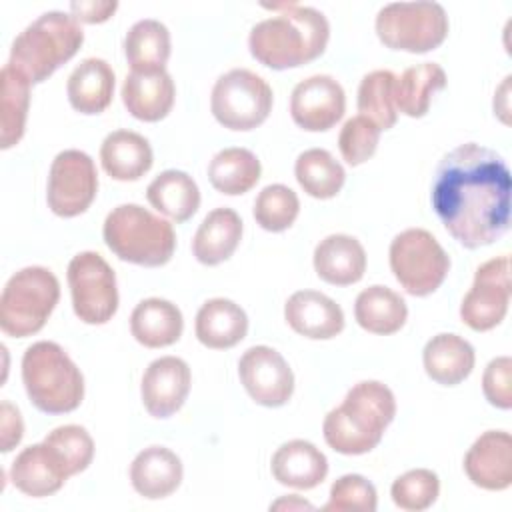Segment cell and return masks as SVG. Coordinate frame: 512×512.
<instances>
[{"mask_svg":"<svg viewBox=\"0 0 512 512\" xmlns=\"http://www.w3.org/2000/svg\"><path fill=\"white\" fill-rule=\"evenodd\" d=\"M70 476L62 454L44 440L24 448L10 466L12 484L32 498L56 494Z\"/></svg>","mask_w":512,"mask_h":512,"instance_id":"17","label":"cell"},{"mask_svg":"<svg viewBox=\"0 0 512 512\" xmlns=\"http://www.w3.org/2000/svg\"><path fill=\"white\" fill-rule=\"evenodd\" d=\"M508 92H510V76L504 78L502 86L496 90L494 94V114H498L502 118L504 124H508Z\"/></svg>","mask_w":512,"mask_h":512,"instance_id":"46","label":"cell"},{"mask_svg":"<svg viewBox=\"0 0 512 512\" xmlns=\"http://www.w3.org/2000/svg\"><path fill=\"white\" fill-rule=\"evenodd\" d=\"M300 212L296 192L284 184H268L254 200V220L268 232L288 230Z\"/></svg>","mask_w":512,"mask_h":512,"instance_id":"38","label":"cell"},{"mask_svg":"<svg viewBox=\"0 0 512 512\" xmlns=\"http://www.w3.org/2000/svg\"><path fill=\"white\" fill-rule=\"evenodd\" d=\"M378 506V494L370 480L360 474H344L330 486L328 502L322 506L324 512L360 510L374 512Z\"/></svg>","mask_w":512,"mask_h":512,"instance_id":"40","label":"cell"},{"mask_svg":"<svg viewBox=\"0 0 512 512\" xmlns=\"http://www.w3.org/2000/svg\"><path fill=\"white\" fill-rule=\"evenodd\" d=\"M176 88L166 70L130 72L122 84V102L126 110L142 122H158L174 106Z\"/></svg>","mask_w":512,"mask_h":512,"instance_id":"21","label":"cell"},{"mask_svg":"<svg viewBox=\"0 0 512 512\" xmlns=\"http://www.w3.org/2000/svg\"><path fill=\"white\" fill-rule=\"evenodd\" d=\"M182 476V460L166 446H148L130 464L132 488L148 500H160L176 492Z\"/></svg>","mask_w":512,"mask_h":512,"instance_id":"22","label":"cell"},{"mask_svg":"<svg viewBox=\"0 0 512 512\" xmlns=\"http://www.w3.org/2000/svg\"><path fill=\"white\" fill-rule=\"evenodd\" d=\"M274 94L268 82L248 68L222 74L210 94V110L218 124L246 132L260 126L272 110Z\"/></svg>","mask_w":512,"mask_h":512,"instance_id":"10","label":"cell"},{"mask_svg":"<svg viewBox=\"0 0 512 512\" xmlns=\"http://www.w3.org/2000/svg\"><path fill=\"white\" fill-rule=\"evenodd\" d=\"M238 376L248 396L266 408L284 406L294 392V374L284 356L270 346H252L238 360Z\"/></svg>","mask_w":512,"mask_h":512,"instance_id":"14","label":"cell"},{"mask_svg":"<svg viewBox=\"0 0 512 512\" xmlns=\"http://www.w3.org/2000/svg\"><path fill=\"white\" fill-rule=\"evenodd\" d=\"M114 82V70L106 60L84 58L68 76V102L80 114H100L112 102Z\"/></svg>","mask_w":512,"mask_h":512,"instance_id":"27","label":"cell"},{"mask_svg":"<svg viewBox=\"0 0 512 512\" xmlns=\"http://www.w3.org/2000/svg\"><path fill=\"white\" fill-rule=\"evenodd\" d=\"M98 192V172L94 160L82 150H62L52 160L48 172L46 202L60 218L84 214Z\"/></svg>","mask_w":512,"mask_h":512,"instance_id":"12","label":"cell"},{"mask_svg":"<svg viewBox=\"0 0 512 512\" xmlns=\"http://www.w3.org/2000/svg\"><path fill=\"white\" fill-rule=\"evenodd\" d=\"M190 384V366L182 358H156L144 370L140 384V396L146 412L154 418H170L184 406Z\"/></svg>","mask_w":512,"mask_h":512,"instance_id":"16","label":"cell"},{"mask_svg":"<svg viewBox=\"0 0 512 512\" xmlns=\"http://www.w3.org/2000/svg\"><path fill=\"white\" fill-rule=\"evenodd\" d=\"M184 318L176 304L164 298H146L130 314V332L146 348H164L180 340Z\"/></svg>","mask_w":512,"mask_h":512,"instance_id":"29","label":"cell"},{"mask_svg":"<svg viewBox=\"0 0 512 512\" xmlns=\"http://www.w3.org/2000/svg\"><path fill=\"white\" fill-rule=\"evenodd\" d=\"M270 510H314V506L308 500L292 494V496H284V498L276 500L274 504H270Z\"/></svg>","mask_w":512,"mask_h":512,"instance_id":"47","label":"cell"},{"mask_svg":"<svg viewBox=\"0 0 512 512\" xmlns=\"http://www.w3.org/2000/svg\"><path fill=\"white\" fill-rule=\"evenodd\" d=\"M446 86V72L436 62H422L416 66H410L402 72V76H396L394 84V104L396 110L410 116V118H422L432 98Z\"/></svg>","mask_w":512,"mask_h":512,"instance_id":"32","label":"cell"},{"mask_svg":"<svg viewBox=\"0 0 512 512\" xmlns=\"http://www.w3.org/2000/svg\"><path fill=\"white\" fill-rule=\"evenodd\" d=\"M22 382L30 402L44 414L76 410L84 398L80 368L50 340L34 342L22 356Z\"/></svg>","mask_w":512,"mask_h":512,"instance_id":"5","label":"cell"},{"mask_svg":"<svg viewBox=\"0 0 512 512\" xmlns=\"http://www.w3.org/2000/svg\"><path fill=\"white\" fill-rule=\"evenodd\" d=\"M314 270L320 280L332 286H350L366 272V252L350 234H330L314 248Z\"/></svg>","mask_w":512,"mask_h":512,"instance_id":"20","label":"cell"},{"mask_svg":"<svg viewBox=\"0 0 512 512\" xmlns=\"http://www.w3.org/2000/svg\"><path fill=\"white\" fill-rule=\"evenodd\" d=\"M146 200L160 214L182 224L198 212L200 190L190 174L182 170H164L148 184Z\"/></svg>","mask_w":512,"mask_h":512,"instance_id":"30","label":"cell"},{"mask_svg":"<svg viewBox=\"0 0 512 512\" xmlns=\"http://www.w3.org/2000/svg\"><path fill=\"white\" fill-rule=\"evenodd\" d=\"M376 34L390 50L424 54L448 36V16L438 2H392L376 14Z\"/></svg>","mask_w":512,"mask_h":512,"instance_id":"8","label":"cell"},{"mask_svg":"<svg viewBox=\"0 0 512 512\" xmlns=\"http://www.w3.org/2000/svg\"><path fill=\"white\" fill-rule=\"evenodd\" d=\"M440 494V480L428 468H414L398 476L390 488L392 502L400 510L420 512L430 508Z\"/></svg>","mask_w":512,"mask_h":512,"instance_id":"39","label":"cell"},{"mask_svg":"<svg viewBox=\"0 0 512 512\" xmlns=\"http://www.w3.org/2000/svg\"><path fill=\"white\" fill-rule=\"evenodd\" d=\"M288 326L312 340H330L344 330L342 308L318 290H298L284 304Z\"/></svg>","mask_w":512,"mask_h":512,"instance_id":"19","label":"cell"},{"mask_svg":"<svg viewBox=\"0 0 512 512\" xmlns=\"http://www.w3.org/2000/svg\"><path fill=\"white\" fill-rule=\"evenodd\" d=\"M422 362L426 374L436 384L456 386L470 376L476 354L466 338L452 332H442L426 342Z\"/></svg>","mask_w":512,"mask_h":512,"instance_id":"24","label":"cell"},{"mask_svg":"<svg viewBox=\"0 0 512 512\" xmlns=\"http://www.w3.org/2000/svg\"><path fill=\"white\" fill-rule=\"evenodd\" d=\"M396 416L392 390L378 380L354 384L340 406L330 410L322 424L326 444L344 456L374 450Z\"/></svg>","mask_w":512,"mask_h":512,"instance_id":"3","label":"cell"},{"mask_svg":"<svg viewBox=\"0 0 512 512\" xmlns=\"http://www.w3.org/2000/svg\"><path fill=\"white\" fill-rule=\"evenodd\" d=\"M2 80V104H0V146L8 150L16 146L26 128L28 104H30V82L20 76L8 64L0 72Z\"/></svg>","mask_w":512,"mask_h":512,"instance_id":"36","label":"cell"},{"mask_svg":"<svg viewBox=\"0 0 512 512\" xmlns=\"http://www.w3.org/2000/svg\"><path fill=\"white\" fill-rule=\"evenodd\" d=\"M482 392L486 400L500 408L510 410L512 406V360L510 356H498L488 362L482 374Z\"/></svg>","mask_w":512,"mask_h":512,"instance_id":"43","label":"cell"},{"mask_svg":"<svg viewBox=\"0 0 512 512\" xmlns=\"http://www.w3.org/2000/svg\"><path fill=\"white\" fill-rule=\"evenodd\" d=\"M100 162L104 172L120 182L142 178L154 162L150 142L132 130L110 132L100 146Z\"/></svg>","mask_w":512,"mask_h":512,"instance_id":"25","label":"cell"},{"mask_svg":"<svg viewBox=\"0 0 512 512\" xmlns=\"http://www.w3.org/2000/svg\"><path fill=\"white\" fill-rule=\"evenodd\" d=\"M102 236L120 260L146 268L164 266L176 250L172 224L140 204L112 208L104 220Z\"/></svg>","mask_w":512,"mask_h":512,"instance_id":"6","label":"cell"},{"mask_svg":"<svg viewBox=\"0 0 512 512\" xmlns=\"http://www.w3.org/2000/svg\"><path fill=\"white\" fill-rule=\"evenodd\" d=\"M170 48L168 28L154 18L138 20L124 36V54L132 72L166 70Z\"/></svg>","mask_w":512,"mask_h":512,"instance_id":"33","label":"cell"},{"mask_svg":"<svg viewBox=\"0 0 512 512\" xmlns=\"http://www.w3.org/2000/svg\"><path fill=\"white\" fill-rule=\"evenodd\" d=\"M60 300V282L44 266H26L10 276L0 296V328L12 338L40 332Z\"/></svg>","mask_w":512,"mask_h":512,"instance_id":"7","label":"cell"},{"mask_svg":"<svg viewBox=\"0 0 512 512\" xmlns=\"http://www.w3.org/2000/svg\"><path fill=\"white\" fill-rule=\"evenodd\" d=\"M396 74L390 70L368 72L358 86V110L360 116L372 120L380 130H388L398 120L394 104Z\"/></svg>","mask_w":512,"mask_h":512,"instance_id":"37","label":"cell"},{"mask_svg":"<svg viewBox=\"0 0 512 512\" xmlns=\"http://www.w3.org/2000/svg\"><path fill=\"white\" fill-rule=\"evenodd\" d=\"M380 128L368 120L366 116H354L344 122L340 136H338V148L346 164L360 166L368 158L374 156L380 140Z\"/></svg>","mask_w":512,"mask_h":512,"instance_id":"41","label":"cell"},{"mask_svg":"<svg viewBox=\"0 0 512 512\" xmlns=\"http://www.w3.org/2000/svg\"><path fill=\"white\" fill-rule=\"evenodd\" d=\"M354 318L366 332L388 336L406 324L408 306L392 288L374 284L356 296Z\"/></svg>","mask_w":512,"mask_h":512,"instance_id":"31","label":"cell"},{"mask_svg":"<svg viewBox=\"0 0 512 512\" xmlns=\"http://www.w3.org/2000/svg\"><path fill=\"white\" fill-rule=\"evenodd\" d=\"M242 220L226 206L208 212L192 238V254L204 266L228 260L242 240Z\"/></svg>","mask_w":512,"mask_h":512,"instance_id":"28","label":"cell"},{"mask_svg":"<svg viewBox=\"0 0 512 512\" xmlns=\"http://www.w3.org/2000/svg\"><path fill=\"white\" fill-rule=\"evenodd\" d=\"M84 30L66 12L52 10L28 24L12 42L8 66L38 84L68 62L82 46Z\"/></svg>","mask_w":512,"mask_h":512,"instance_id":"4","label":"cell"},{"mask_svg":"<svg viewBox=\"0 0 512 512\" xmlns=\"http://www.w3.org/2000/svg\"><path fill=\"white\" fill-rule=\"evenodd\" d=\"M278 14L252 26L248 36L250 54L272 70H288L308 64L324 54L330 24L326 16L296 2L264 4Z\"/></svg>","mask_w":512,"mask_h":512,"instance_id":"2","label":"cell"},{"mask_svg":"<svg viewBox=\"0 0 512 512\" xmlns=\"http://www.w3.org/2000/svg\"><path fill=\"white\" fill-rule=\"evenodd\" d=\"M262 174L260 160L248 148L232 146L216 152L208 164L210 184L228 196H238L252 190Z\"/></svg>","mask_w":512,"mask_h":512,"instance_id":"34","label":"cell"},{"mask_svg":"<svg viewBox=\"0 0 512 512\" xmlns=\"http://www.w3.org/2000/svg\"><path fill=\"white\" fill-rule=\"evenodd\" d=\"M272 476L278 484L296 490H310L324 482L328 460L320 448L308 440H288L272 456Z\"/></svg>","mask_w":512,"mask_h":512,"instance_id":"23","label":"cell"},{"mask_svg":"<svg viewBox=\"0 0 512 512\" xmlns=\"http://www.w3.org/2000/svg\"><path fill=\"white\" fill-rule=\"evenodd\" d=\"M74 314L84 324H106L118 310V286L112 266L98 252H80L68 264Z\"/></svg>","mask_w":512,"mask_h":512,"instance_id":"11","label":"cell"},{"mask_svg":"<svg viewBox=\"0 0 512 512\" xmlns=\"http://www.w3.org/2000/svg\"><path fill=\"white\" fill-rule=\"evenodd\" d=\"M346 110V94L340 82L328 74H314L298 82L290 96V116L308 132L330 130Z\"/></svg>","mask_w":512,"mask_h":512,"instance_id":"15","label":"cell"},{"mask_svg":"<svg viewBox=\"0 0 512 512\" xmlns=\"http://www.w3.org/2000/svg\"><path fill=\"white\" fill-rule=\"evenodd\" d=\"M118 8V2L114 0H76L70 2V12L78 22L86 24H98L106 22Z\"/></svg>","mask_w":512,"mask_h":512,"instance_id":"45","label":"cell"},{"mask_svg":"<svg viewBox=\"0 0 512 512\" xmlns=\"http://www.w3.org/2000/svg\"><path fill=\"white\" fill-rule=\"evenodd\" d=\"M510 170L494 150L466 142L436 166L432 208L448 234L464 248L500 240L510 226Z\"/></svg>","mask_w":512,"mask_h":512,"instance_id":"1","label":"cell"},{"mask_svg":"<svg viewBox=\"0 0 512 512\" xmlns=\"http://www.w3.org/2000/svg\"><path fill=\"white\" fill-rule=\"evenodd\" d=\"M0 442H2V452H10L14 446L20 444L24 436V422L16 406H12L8 400L2 402L0 406Z\"/></svg>","mask_w":512,"mask_h":512,"instance_id":"44","label":"cell"},{"mask_svg":"<svg viewBox=\"0 0 512 512\" xmlns=\"http://www.w3.org/2000/svg\"><path fill=\"white\" fill-rule=\"evenodd\" d=\"M510 304V258L506 254L486 260L476 268L472 288L460 304L462 322L476 330L486 332L498 326Z\"/></svg>","mask_w":512,"mask_h":512,"instance_id":"13","label":"cell"},{"mask_svg":"<svg viewBox=\"0 0 512 512\" xmlns=\"http://www.w3.org/2000/svg\"><path fill=\"white\" fill-rule=\"evenodd\" d=\"M194 332L198 342L206 348L226 350L244 340L248 332V316L228 298H210L196 314Z\"/></svg>","mask_w":512,"mask_h":512,"instance_id":"26","label":"cell"},{"mask_svg":"<svg viewBox=\"0 0 512 512\" xmlns=\"http://www.w3.org/2000/svg\"><path fill=\"white\" fill-rule=\"evenodd\" d=\"M388 258L394 278L412 296L436 292L450 270L446 250L424 228H408L396 234L390 242Z\"/></svg>","mask_w":512,"mask_h":512,"instance_id":"9","label":"cell"},{"mask_svg":"<svg viewBox=\"0 0 512 512\" xmlns=\"http://www.w3.org/2000/svg\"><path fill=\"white\" fill-rule=\"evenodd\" d=\"M468 480L484 490H506L512 484V436L504 430L480 434L464 456Z\"/></svg>","mask_w":512,"mask_h":512,"instance_id":"18","label":"cell"},{"mask_svg":"<svg viewBox=\"0 0 512 512\" xmlns=\"http://www.w3.org/2000/svg\"><path fill=\"white\" fill-rule=\"evenodd\" d=\"M44 442L52 444L62 454L72 476L78 472H84L94 458V440L86 432V428L78 424H66V426L54 428L52 432H48Z\"/></svg>","mask_w":512,"mask_h":512,"instance_id":"42","label":"cell"},{"mask_svg":"<svg viewBox=\"0 0 512 512\" xmlns=\"http://www.w3.org/2000/svg\"><path fill=\"white\" fill-rule=\"evenodd\" d=\"M294 174L300 188L318 200L334 198L346 180L344 166L324 148L304 150L296 158Z\"/></svg>","mask_w":512,"mask_h":512,"instance_id":"35","label":"cell"}]
</instances>
